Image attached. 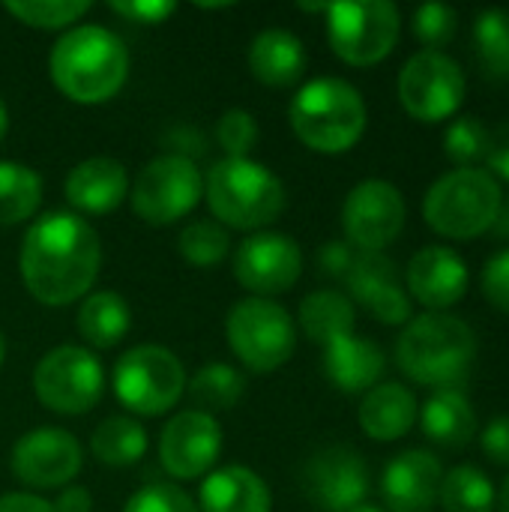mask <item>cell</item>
I'll return each instance as SVG.
<instances>
[{"instance_id": "obj_1", "label": "cell", "mask_w": 509, "mask_h": 512, "mask_svg": "<svg viewBox=\"0 0 509 512\" xmlns=\"http://www.w3.org/2000/svg\"><path fill=\"white\" fill-rule=\"evenodd\" d=\"M102 264V246L87 219L54 210L39 216L18 252V270L27 294L45 306H69L81 300Z\"/></svg>"}, {"instance_id": "obj_2", "label": "cell", "mask_w": 509, "mask_h": 512, "mask_svg": "<svg viewBox=\"0 0 509 512\" xmlns=\"http://www.w3.org/2000/svg\"><path fill=\"white\" fill-rule=\"evenodd\" d=\"M48 72L66 99L78 105H99L114 99L126 84L129 51L108 27L78 24L54 42Z\"/></svg>"}, {"instance_id": "obj_3", "label": "cell", "mask_w": 509, "mask_h": 512, "mask_svg": "<svg viewBox=\"0 0 509 512\" xmlns=\"http://www.w3.org/2000/svg\"><path fill=\"white\" fill-rule=\"evenodd\" d=\"M474 357V330L462 318L444 312H426L411 318L396 342L399 369L411 381L435 390H456V384L465 381Z\"/></svg>"}, {"instance_id": "obj_4", "label": "cell", "mask_w": 509, "mask_h": 512, "mask_svg": "<svg viewBox=\"0 0 509 512\" xmlns=\"http://www.w3.org/2000/svg\"><path fill=\"white\" fill-rule=\"evenodd\" d=\"M294 135L315 153H345L366 132V102L342 78H315L303 84L288 108Z\"/></svg>"}, {"instance_id": "obj_5", "label": "cell", "mask_w": 509, "mask_h": 512, "mask_svg": "<svg viewBox=\"0 0 509 512\" xmlns=\"http://www.w3.org/2000/svg\"><path fill=\"white\" fill-rule=\"evenodd\" d=\"M204 195L216 222L240 231H258L285 210L282 180L252 159L216 162L204 180Z\"/></svg>"}, {"instance_id": "obj_6", "label": "cell", "mask_w": 509, "mask_h": 512, "mask_svg": "<svg viewBox=\"0 0 509 512\" xmlns=\"http://www.w3.org/2000/svg\"><path fill=\"white\" fill-rule=\"evenodd\" d=\"M504 210L498 180L483 168H456L432 183L423 201L429 228L450 240H471L495 228Z\"/></svg>"}, {"instance_id": "obj_7", "label": "cell", "mask_w": 509, "mask_h": 512, "mask_svg": "<svg viewBox=\"0 0 509 512\" xmlns=\"http://www.w3.org/2000/svg\"><path fill=\"white\" fill-rule=\"evenodd\" d=\"M225 336L234 357L252 372H276L297 348L291 315L267 297H246L234 303L225 321Z\"/></svg>"}, {"instance_id": "obj_8", "label": "cell", "mask_w": 509, "mask_h": 512, "mask_svg": "<svg viewBox=\"0 0 509 512\" xmlns=\"http://www.w3.org/2000/svg\"><path fill=\"white\" fill-rule=\"evenodd\" d=\"M114 396L138 417H162L186 393V369L162 345H135L114 366Z\"/></svg>"}, {"instance_id": "obj_9", "label": "cell", "mask_w": 509, "mask_h": 512, "mask_svg": "<svg viewBox=\"0 0 509 512\" xmlns=\"http://www.w3.org/2000/svg\"><path fill=\"white\" fill-rule=\"evenodd\" d=\"M402 15L390 0H342L327 6V39L348 66H375L399 42Z\"/></svg>"}, {"instance_id": "obj_10", "label": "cell", "mask_w": 509, "mask_h": 512, "mask_svg": "<svg viewBox=\"0 0 509 512\" xmlns=\"http://www.w3.org/2000/svg\"><path fill=\"white\" fill-rule=\"evenodd\" d=\"M36 399L54 414H87L105 393L102 363L78 345H57L33 369Z\"/></svg>"}, {"instance_id": "obj_11", "label": "cell", "mask_w": 509, "mask_h": 512, "mask_svg": "<svg viewBox=\"0 0 509 512\" xmlns=\"http://www.w3.org/2000/svg\"><path fill=\"white\" fill-rule=\"evenodd\" d=\"M204 195V177L192 159L165 153L147 162L129 192L132 210L147 225H171L189 216Z\"/></svg>"}, {"instance_id": "obj_12", "label": "cell", "mask_w": 509, "mask_h": 512, "mask_svg": "<svg viewBox=\"0 0 509 512\" xmlns=\"http://www.w3.org/2000/svg\"><path fill=\"white\" fill-rule=\"evenodd\" d=\"M465 72L444 51H417L399 72V102L420 123H438L459 111Z\"/></svg>"}, {"instance_id": "obj_13", "label": "cell", "mask_w": 509, "mask_h": 512, "mask_svg": "<svg viewBox=\"0 0 509 512\" xmlns=\"http://www.w3.org/2000/svg\"><path fill=\"white\" fill-rule=\"evenodd\" d=\"M342 228L357 252H384L405 228V198L387 180L357 183L342 204Z\"/></svg>"}, {"instance_id": "obj_14", "label": "cell", "mask_w": 509, "mask_h": 512, "mask_svg": "<svg viewBox=\"0 0 509 512\" xmlns=\"http://www.w3.org/2000/svg\"><path fill=\"white\" fill-rule=\"evenodd\" d=\"M9 465L12 474L30 489H60L78 477L84 453L66 429L39 426L15 441Z\"/></svg>"}, {"instance_id": "obj_15", "label": "cell", "mask_w": 509, "mask_h": 512, "mask_svg": "<svg viewBox=\"0 0 509 512\" xmlns=\"http://www.w3.org/2000/svg\"><path fill=\"white\" fill-rule=\"evenodd\" d=\"M303 492L324 512H351L369 495V468L351 447H327L303 468Z\"/></svg>"}, {"instance_id": "obj_16", "label": "cell", "mask_w": 509, "mask_h": 512, "mask_svg": "<svg viewBox=\"0 0 509 512\" xmlns=\"http://www.w3.org/2000/svg\"><path fill=\"white\" fill-rule=\"evenodd\" d=\"M303 273V252L288 234L258 231L234 252V279L255 297L288 291Z\"/></svg>"}, {"instance_id": "obj_17", "label": "cell", "mask_w": 509, "mask_h": 512, "mask_svg": "<svg viewBox=\"0 0 509 512\" xmlns=\"http://www.w3.org/2000/svg\"><path fill=\"white\" fill-rule=\"evenodd\" d=\"M222 453V426L210 411L192 408L168 420L159 438L162 468L174 480H195L207 474Z\"/></svg>"}, {"instance_id": "obj_18", "label": "cell", "mask_w": 509, "mask_h": 512, "mask_svg": "<svg viewBox=\"0 0 509 512\" xmlns=\"http://www.w3.org/2000/svg\"><path fill=\"white\" fill-rule=\"evenodd\" d=\"M345 285L375 321L387 327L411 321V300L399 285L396 264L384 252H357L345 273Z\"/></svg>"}, {"instance_id": "obj_19", "label": "cell", "mask_w": 509, "mask_h": 512, "mask_svg": "<svg viewBox=\"0 0 509 512\" xmlns=\"http://www.w3.org/2000/svg\"><path fill=\"white\" fill-rule=\"evenodd\" d=\"M444 468L426 450L399 453L381 477L384 504L393 512H429L438 504Z\"/></svg>"}, {"instance_id": "obj_20", "label": "cell", "mask_w": 509, "mask_h": 512, "mask_svg": "<svg viewBox=\"0 0 509 512\" xmlns=\"http://www.w3.org/2000/svg\"><path fill=\"white\" fill-rule=\"evenodd\" d=\"M405 282L417 303H423L432 312H441V309L456 306L465 297L468 267L447 246H426L411 258Z\"/></svg>"}, {"instance_id": "obj_21", "label": "cell", "mask_w": 509, "mask_h": 512, "mask_svg": "<svg viewBox=\"0 0 509 512\" xmlns=\"http://www.w3.org/2000/svg\"><path fill=\"white\" fill-rule=\"evenodd\" d=\"M63 192L78 213L102 216L117 210L129 195V174L111 156H90L66 174Z\"/></svg>"}, {"instance_id": "obj_22", "label": "cell", "mask_w": 509, "mask_h": 512, "mask_svg": "<svg viewBox=\"0 0 509 512\" xmlns=\"http://www.w3.org/2000/svg\"><path fill=\"white\" fill-rule=\"evenodd\" d=\"M387 369L384 351L360 336H342L324 348V375L342 393H369Z\"/></svg>"}, {"instance_id": "obj_23", "label": "cell", "mask_w": 509, "mask_h": 512, "mask_svg": "<svg viewBox=\"0 0 509 512\" xmlns=\"http://www.w3.org/2000/svg\"><path fill=\"white\" fill-rule=\"evenodd\" d=\"M270 507L267 483L243 465L210 471L198 492V512H270Z\"/></svg>"}, {"instance_id": "obj_24", "label": "cell", "mask_w": 509, "mask_h": 512, "mask_svg": "<svg viewBox=\"0 0 509 512\" xmlns=\"http://www.w3.org/2000/svg\"><path fill=\"white\" fill-rule=\"evenodd\" d=\"M249 69L267 87H291L306 72V48L291 30H261L249 45Z\"/></svg>"}, {"instance_id": "obj_25", "label": "cell", "mask_w": 509, "mask_h": 512, "mask_svg": "<svg viewBox=\"0 0 509 512\" xmlns=\"http://www.w3.org/2000/svg\"><path fill=\"white\" fill-rule=\"evenodd\" d=\"M417 423V399L405 384H378L360 405V429L372 441H399Z\"/></svg>"}, {"instance_id": "obj_26", "label": "cell", "mask_w": 509, "mask_h": 512, "mask_svg": "<svg viewBox=\"0 0 509 512\" xmlns=\"http://www.w3.org/2000/svg\"><path fill=\"white\" fill-rule=\"evenodd\" d=\"M423 432L429 441L459 450L465 444H471L474 432H477V417L474 408L468 402V396L462 390H438L426 405H423Z\"/></svg>"}, {"instance_id": "obj_27", "label": "cell", "mask_w": 509, "mask_h": 512, "mask_svg": "<svg viewBox=\"0 0 509 512\" xmlns=\"http://www.w3.org/2000/svg\"><path fill=\"white\" fill-rule=\"evenodd\" d=\"M354 303L342 291H312L300 303V327L309 342L330 345L342 336L354 333Z\"/></svg>"}, {"instance_id": "obj_28", "label": "cell", "mask_w": 509, "mask_h": 512, "mask_svg": "<svg viewBox=\"0 0 509 512\" xmlns=\"http://www.w3.org/2000/svg\"><path fill=\"white\" fill-rule=\"evenodd\" d=\"M132 327L129 303L114 291H93L78 309V333L93 348H114Z\"/></svg>"}, {"instance_id": "obj_29", "label": "cell", "mask_w": 509, "mask_h": 512, "mask_svg": "<svg viewBox=\"0 0 509 512\" xmlns=\"http://www.w3.org/2000/svg\"><path fill=\"white\" fill-rule=\"evenodd\" d=\"M42 204V177L12 159H0V225L27 222Z\"/></svg>"}, {"instance_id": "obj_30", "label": "cell", "mask_w": 509, "mask_h": 512, "mask_svg": "<svg viewBox=\"0 0 509 512\" xmlns=\"http://www.w3.org/2000/svg\"><path fill=\"white\" fill-rule=\"evenodd\" d=\"M90 450L102 465L129 468L141 462V456L147 453V432L132 417H108L105 423L96 426L90 438Z\"/></svg>"}, {"instance_id": "obj_31", "label": "cell", "mask_w": 509, "mask_h": 512, "mask_svg": "<svg viewBox=\"0 0 509 512\" xmlns=\"http://www.w3.org/2000/svg\"><path fill=\"white\" fill-rule=\"evenodd\" d=\"M438 501L447 512H492L495 510V486L480 468L459 465L444 474Z\"/></svg>"}, {"instance_id": "obj_32", "label": "cell", "mask_w": 509, "mask_h": 512, "mask_svg": "<svg viewBox=\"0 0 509 512\" xmlns=\"http://www.w3.org/2000/svg\"><path fill=\"white\" fill-rule=\"evenodd\" d=\"M474 48L483 72L495 81L509 78V12L486 9L474 24Z\"/></svg>"}, {"instance_id": "obj_33", "label": "cell", "mask_w": 509, "mask_h": 512, "mask_svg": "<svg viewBox=\"0 0 509 512\" xmlns=\"http://www.w3.org/2000/svg\"><path fill=\"white\" fill-rule=\"evenodd\" d=\"M189 396L201 405V408H219L228 411L240 402V396L246 393V381L243 375L228 366V363H207L189 384H186Z\"/></svg>"}, {"instance_id": "obj_34", "label": "cell", "mask_w": 509, "mask_h": 512, "mask_svg": "<svg viewBox=\"0 0 509 512\" xmlns=\"http://www.w3.org/2000/svg\"><path fill=\"white\" fill-rule=\"evenodd\" d=\"M177 246H180V255L186 258V264L207 270V267H216L219 261H225V255L231 252V237L219 222L198 219L180 231Z\"/></svg>"}, {"instance_id": "obj_35", "label": "cell", "mask_w": 509, "mask_h": 512, "mask_svg": "<svg viewBox=\"0 0 509 512\" xmlns=\"http://www.w3.org/2000/svg\"><path fill=\"white\" fill-rule=\"evenodd\" d=\"M3 9L36 30H60L90 12L87 0H6Z\"/></svg>"}, {"instance_id": "obj_36", "label": "cell", "mask_w": 509, "mask_h": 512, "mask_svg": "<svg viewBox=\"0 0 509 512\" xmlns=\"http://www.w3.org/2000/svg\"><path fill=\"white\" fill-rule=\"evenodd\" d=\"M486 144H489V129L483 126L480 117H471V114L453 120L444 132V153L462 168H471L474 162H480L486 156Z\"/></svg>"}, {"instance_id": "obj_37", "label": "cell", "mask_w": 509, "mask_h": 512, "mask_svg": "<svg viewBox=\"0 0 509 512\" xmlns=\"http://www.w3.org/2000/svg\"><path fill=\"white\" fill-rule=\"evenodd\" d=\"M459 12L447 3H423L414 12V36L429 45V51H438L456 36Z\"/></svg>"}, {"instance_id": "obj_38", "label": "cell", "mask_w": 509, "mask_h": 512, "mask_svg": "<svg viewBox=\"0 0 509 512\" xmlns=\"http://www.w3.org/2000/svg\"><path fill=\"white\" fill-rule=\"evenodd\" d=\"M219 147L228 153V159H249V150L258 144V123L249 111L231 108L216 123Z\"/></svg>"}, {"instance_id": "obj_39", "label": "cell", "mask_w": 509, "mask_h": 512, "mask_svg": "<svg viewBox=\"0 0 509 512\" xmlns=\"http://www.w3.org/2000/svg\"><path fill=\"white\" fill-rule=\"evenodd\" d=\"M123 512H198V504L174 483H150L126 501Z\"/></svg>"}, {"instance_id": "obj_40", "label": "cell", "mask_w": 509, "mask_h": 512, "mask_svg": "<svg viewBox=\"0 0 509 512\" xmlns=\"http://www.w3.org/2000/svg\"><path fill=\"white\" fill-rule=\"evenodd\" d=\"M483 294L495 309L509 315V249L489 258L483 270Z\"/></svg>"}, {"instance_id": "obj_41", "label": "cell", "mask_w": 509, "mask_h": 512, "mask_svg": "<svg viewBox=\"0 0 509 512\" xmlns=\"http://www.w3.org/2000/svg\"><path fill=\"white\" fill-rule=\"evenodd\" d=\"M111 12L123 15L132 24H162L165 18H171L177 12V3L171 0H114Z\"/></svg>"}, {"instance_id": "obj_42", "label": "cell", "mask_w": 509, "mask_h": 512, "mask_svg": "<svg viewBox=\"0 0 509 512\" xmlns=\"http://www.w3.org/2000/svg\"><path fill=\"white\" fill-rule=\"evenodd\" d=\"M486 165L492 168L489 174L504 177L509 180V120H504L501 126H495L489 132V144H486Z\"/></svg>"}, {"instance_id": "obj_43", "label": "cell", "mask_w": 509, "mask_h": 512, "mask_svg": "<svg viewBox=\"0 0 509 512\" xmlns=\"http://www.w3.org/2000/svg\"><path fill=\"white\" fill-rule=\"evenodd\" d=\"M483 453L489 462L509 468V417H498L483 432Z\"/></svg>"}, {"instance_id": "obj_44", "label": "cell", "mask_w": 509, "mask_h": 512, "mask_svg": "<svg viewBox=\"0 0 509 512\" xmlns=\"http://www.w3.org/2000/svg\"><path fill=\"white\" fill-rule=\"evenodd\" d=\"M354 249L348 246V243H327L324 249H321V270L324 273H330V276H342L345 279V273H348V267H351V261H354Z\"/></svg>"}, {"instance_id": "obj_45", "label": "cell", "mask_w": 509, "mask_h": 512, "mask_svg": "<svg viewBox=\"0 0 509 512\" xmlns=\"http://www.w3.org/2000/svg\"><path fill=\"white\" fill-rule=\"evenodd\" d=\"M0 512H54V507L27 492H9L0 495Z\"/></svg>"}, {"instance_id": "obj_46", "label": "cell", "mask_w": 509, "mask_h": 512, "mask_svg": "<svg viewBox=\"0 0 509 512\" xmlns=\"http://www.w3.org/2000/svg\"><path fill=\"white\" fill-rule=\"evenodd\" d=\"M51 507H54V512H90L93 510V498L84 486H66Z\"/></svg>"}, {"instance_id": "obj_47", "label": "cell", "mask_w": 509, "mask_h": 512, "mask_svg": "<svg viewBox=\"0 0 509 512\" xmlns=\"http://www.w3.org/2000/svg\"><path fill=\"white\" fill-rule=\"evenodd\" d=\"M171 141H174V144H177V141H183V144L174 150V156H183V159H192V153H195V156H201V153L207 150L204 135H201V132H195V129H174V132H171Z\"/></svg>"}, {"instance_id": "obj_48", "label": "cell", "mask_w": 509, "mask_h": 512, "mask_svg": "<svg viewBox=\"0 0 509 512\" xmlns=\"http://www.w3.org/2000/svg\"><path fill=\"white\" fill-rule=\"evenodd\" d=\"M498 510L509 512V477L504 480V486H501V495H498Z\"/></svg>"}, {"instance_id": "obj_49", "label": "cell", "mask_w": 509, "mask_h": 512, "mask_svg": "<svg viewBox=\"0 0 509 512\" xmlns=\"http://www.w3.org/2000/svg\"><path fill=\"white\" fill-rule=\"evenodd\" d=\"M6 129H9V111H6V105L0 102V141H3V135H6Z\"/></svg>"}, {"instance_id": "obj_50", "label": "cell", "mask_w": 509, "mask_h": 512, "mask_svg": "<svg viewBox=\"0 0 509 512\" xmlns=\"http://www.w3.org/2000/svg\"><path fill=\"white\" fill-rule=\"evenodd\" d=\"M3 360H6V339H3V330H0V366H3Z\"/></svg>"}, {"instance_id": "obj_51", "label": "cell", "mask_w": 509, "mask_h": 512, "mask_svg": "<svg viewBox=\"0 0 509 512\" xmlns=\"http://www.w3.org/2000/svg\"><path fill=\"white\" fill-rule=\"evenodd\" d=\"M351 512H384V510H378V507H369V504H363V507H357V510H351Z\"/></svg>"}]
</instances>
